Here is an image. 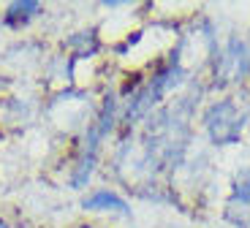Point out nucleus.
<instances>
[{"mask_svg": "<svg viewBox=\"0 0 250 228\" xmlns=\"http://www.w3.org/2000/svg\"><path fill=\"white\" fill-rule=\"evenodd\" d=\"M41 14V3L36 0H14L6 6V14H3V25L14 27V30H22L33 22V19Z\"/></svg>", "mask_w": 250, "mask_h": 228, "instance_id": "2", "label": "nucleus"}, {"mask_svg": "<svg viewBox=\"0 0 250 228\" xmlns=\"http://www.w3.org/2000/svg\"><path fill=\"white\" fill-rule=\"evenodd\" d=\"M76 228H95V226H76Z\"/></svg>", "mask_w": 250, "mask_h": 228, "instance_id": "4", "label": "nucleus"}, {"mask_svg": "<svg viewBox=\"0 0 250 228\" xmlns=\"http://www.w3.org/2000/svg\"><path fill=\"white\" fill-rule=\"evenodd\" d=\"M82 209L84 212H117V215H131V207L120 193L109 187H98L95 193L82 198Z\"/></svg>", "mask_w": 250, "mask_h": 228, "instance_id": "1", "label": "nucleus"}, {"mask_svg": "<svg viewBox=\"0 0 250 228\" xmlns=\"http://www.w3.org/2000/svg\"><path fill=\"white\" fill-rule=\"evenodd\" d=\"M0 228H8V223H6V220H3V217H0Z\"/></svg>", "mask_w": 250, "mask_h": 228, "instance_id": "3", "label": "nucleus"}]
</instances>
